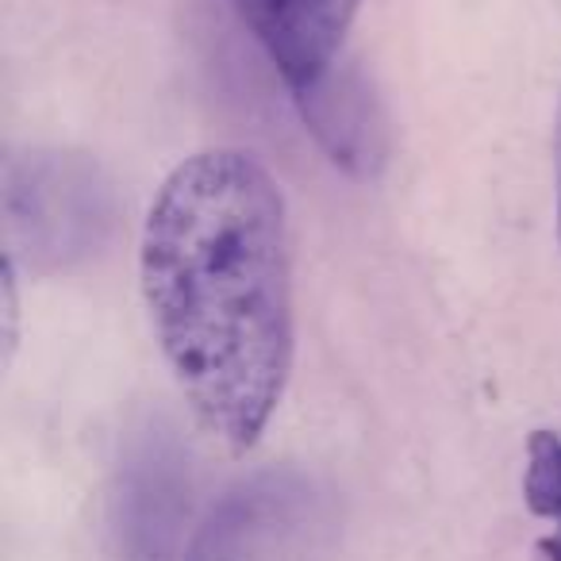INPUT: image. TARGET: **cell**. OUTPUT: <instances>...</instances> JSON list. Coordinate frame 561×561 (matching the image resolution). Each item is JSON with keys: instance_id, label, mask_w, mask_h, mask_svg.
Wrapping results in <instances>:
<instances>
[{"instance_id": "cell-1", "label": "cell", "mask_w": 561, "mask_h": 561, "mask_svg": "<svg viewBox=\"0 0 561 561\" xmlns=\"http://www.w3.org/2000/svg\"><path fill=\"white\" fill-rule=\"evenodd\" d=\"M142 297L196 423L231 454L257 443L293 374L285 196L254 154L204 150L158 188Z\"/></svg>"}, {"instance_id": "cell-2", "label": "cell", "mask_w": 561, "mask_h": 561, "mask_svg": "<svg viewBox=\"0 0 561 561\" xmlns=\"http://www.w3.org/2000/svg\"><path fill=\"white\" fill-rule=\"evenodd\" d=\"M4 239L32 273H66L101 254L116 227V193L89 154L35 147L4 162Z\"/></svg>"}, {"instance_id": "cell-3", "label": "cell", "mask_w": 561, "mask_h": 561, "mask_svg": "<svg viewBox=\"0 0 561 561\" xmlns=\"http://www.w3.org/2000/svg\"><path fill=\"white\" fill-rule=\"evenodd\" d=\"M339 535L335 492L305 469L273 466L216 500L181 561H335Z\"/></svg>"}, {"instance_id": "cell-4", "label": "cell", "mask_w": 561, "mask_h": 561, "mask_svg": "<svg viewBox=\"0 0 561 561\" xmlns=\"http://www.w3.org/2000/svg\"><path fill=\"white\" fill-rule=\"evenodd\" d=\"M289 93L312 139L339 170L358 181L381 178L389 162V119L358 66L335 58L328 70Z\"/></svg>"}, {"instance_id": "cell-5", "label": "cell", "mask_w": 561, "mask_h": 561, "mask_svg": "<svg viewBox=\"0 0 561 561\" xmlns=\"http://www.w3.org/2000/svg\"><path fill=\"white\" fill-rule=\"evenodd\" d=\"M358 4L362 0H285L277 32L265 43L285 85H305L335 62Z\"/></svg>"}, {"instance_id": "cell-6", "label": "cell", "mask_w": 561, "mask_h": 561, "mask_svg": "<svg viewBox=\"0 0 561 561\" xmlns=\"http://www.w3.org/2000/svg\"><path fill=\"white\" fill-rule=\"evenodd\" d=\"M181 477L178 461L158 446H147L142 458L127 469L124 489V535L131 561H165L181 523Z\"/></svg>"}, {"instance_id": "cell-7", "label": "cell", "mask_w": 561, "mask_h": 561, "mask_svg": "<svg viewBox=\"0 0 561 561\" xmlns=\"http://www.w3.org/2000/svg\"><path fill=\"white\" fill-rule=\"evenodd\" d=\"M523 496H527L530 512L553 527V535L542 542L546 561H561V435L558 431H535V438H530Z\"/></svg>"}, {"instance_id": "cell-8", "label": "cell", "mask_w": 561, "mask_h": 561, "mask_svg": "<svg viewBox=\"0 0 561 561\" xmlns=\"http://www.w3.org/2000/svg\"><path fill=\"white\" fill-rule=\"evenodd\" d=\"M231 9L239 12V20L250 27V32H254V39L265 47V43H270V35L277 32V24H280L285 0H231Z\"/></svg>"}, {"instance_id": "cell-9", "label": "cell", "mask_w": 561, "mask_h": 561, "mask_svg": "<svg viewBox=\"0 0 561 561\" xmlns=\"http://www.w3.org/2000/svg\"><path fill=\"white\" fill-rule=\"evenodd\" d=\"M558 185H561V131H558ZM558 231H561V201H558Z\"/></svg>"}]
</instances>
